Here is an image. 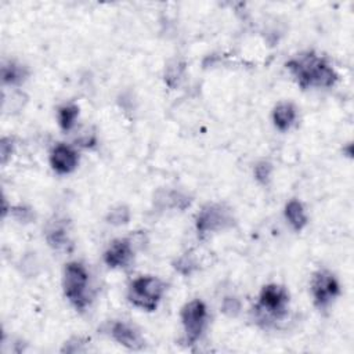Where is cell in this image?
<instances>
[{"instance_id": "cell-4", "label": "cell", "mask_w": 354, "mask_h": 354, "mask_svg": "<svg viewBox=\"0 0 354 354\" xmlns=\"http://www.w3.org/2000/svg\"><path fill=\"white\" fill-rule=\"evenodd\" d=\"M289 295L285 288L279 285H267L261 289L259 304L256 310L264 319H282L288 313Z\"/></svg>"}, {"instance_id": "cell-3", "label": "cell", "mask_w": 354, "mask_h": 354, "mask_svg": "<svg viewBox=\"0 0 354 354\" xmlns=\"http://www.w3.org/2000/svg\"><path fill=\"white\" fill-rule=\"evenodd\" d=\"M87 283L88 274L84 266L76 261L68 263L64 271V292L77 310H83L87 306Z\"/></svg>"}, {"instance_id": "cell-11", "label": "cell", "mask_w": 354, "mask_h": 354, "mask_svg": "<svg viewBox=\"0 0 354 354\" xmlns=\"http://www.w3.org/2000/svg\"><path fill=\"white\" fill-rule=\"evenodd\" d=\"M296 119V109L290 102H282L275 106L272 112V120L277 129L281 131L288 130Z\"/></svg>"}, {"instance_id": "cell-9", "label": "cell", "mask_w": 354, "mask_h": 354, "mask_svg": "<svg viewBox=\"0 0 354 354\" xmlns=\"http://www.w3.org/2000/svg\"><path fill=\"white\" fill-rule=\"evenodd\" d=\"M50 162L53 169L59 173V174H68L71 171H73L77 166L79 162V156L76 153V151H73L71 147L64 145V144H58L54 147L51 156H50Z\"/></svg>"}, {"instance_id": "cell-18", "label": "cell", "mask_w": 354, "mask_h": 354, "mask_svg": "<svg viewBox=\"0 0 354 354\" xmlns=\"http://www.w3.org/2000/svg\"><path fill=\"white\" fill-rule=\"evenodd\" d=\"M239 301L236 299H225L224 300V304H223V311L227 313L228 315H235L238 311H239Z\"/></svg>"}, {"instance_id": "cell-5", "label": "cell", "mask_w": 354, "mask_h": 354, "mask_svg": "<svg viewBox=\"0 0 354 354\" xmlns=\"http://www.w3.org/2000/svg\"><path fill=\"white\" fill-rule=\"evenodd\" d=\"M207 319V310L203 301L192 300L181 310V322L188 344H194L202 335Z\"/></svg>"}, {"instance_id": "cell-14", "label": "cell", "mask_w": 354, "mask_h": 354, "mask_svg": "<svg viewBox=\"0 0 354 354\" xmlns=\"http://www.w3.org/2000/svg\"><path fill=\"white\" fill-rule=\"evenodd\" d=\"M3 82L8 84H18L26 77V71L24 66L17 65L14 62H10L7 65H3Z\"/></svg>"}, {"instance_id": "cell-12", "label": "cell", "mask_w": 354, "mask_h": 354, "mask_svg": "<svg viewBox=\"0 0 354 354\" xmlns=\"http://www.w3.org/2000/svg\"><path fill=\"white\" fill-rule=\"evenodd\" d=\"M285 216H286L288 221L290 223V225L296 231L303 230L307 224V216H306V212L303 209V205L296 199H292L286 203Z\"/></svg>"}, {"instance_id": "cell-10", "label": "cell", "mask_w": 354, "mask_h": 354, "mask_svg": "<svg viewBox=\"0 0 354 354\" xmlns=\"http://www.w3.org/2000/svg\"><path fill=\"white\" fill-rule=\"evenodd\" d=\"M112 337L122 346L131 348V350H138L144 346V340L140 335L138 330H136L131 325L126 322H115L111 329Z\"/></svg>"}, {"instance_id": "cell-7", "label": "cell", "mask_w": 354, "mask_h": 354, "mask_svg": "<svg viewBox=\"0 0 354 354\" xmlns=\"http://www.w3.org/2000/svg\"><path fill=\"white\" fill-rule=\"evenodd\" d=\"M232 217L220 205H207L196 216V230L199 234L213 232L231 225Z\"/></svg>"}, {"instance_id": "cell-17", "label": "cell", "mask_w": 354, "mask_h": 354, "mask_svg": "<svg viewBox=\"0 0 354 354\" xmlns=\"http://www.w3.org/2000/svg\"><path fill=\"white\" fill-rule=\"evenodd\" d=\"M271 165L268 162H260L256 167H254V176L261 183V184H266L268 183L270 180V174H271Z\"/></svg>"}, {"instance_id": "cell-1", "label": "cell", "mask_w": 354, "mask_h": 354, "mask_svg": "<svg viewBox=\"0 0 354 354\" xmlns=\"http://www.w3.org/2000/svg\"><path fill=\"white\" fill-rule=\"evenodd\" d=\"M286 68L303 88L311 86L332 87L337 82V73L335 69L314 53H306L292 58L286 62Z\"/></svg>"}, {"instance_id": "cell-16", "label": "cell", "mask_w": 354, "mask_h": 354, "mask_svg": "<svg viewBox=\"0 0 354 354\" xmlns=\"http://www.w3.org/2000/svg\"><path fill=\"white\" fill-rule=\"evenodd\" d=\"M108 223L115 224V225H120V224H126L130 218V213L129 209L124 206H118L115 209H112L108 214Z\"/></svg>"}, {"instance_id": "cell-8", "label": "cell", "mask_w": 354, "mask_h": 354, "mask_svg": "<svg viewBox=\"0 0 354 354\" xmlns=\"http://www.w3.org/2000/svg\"><path fill=\"white\" fill-rule=\"evenodd\" d=\"M133 259V248L131 242L127 238L115 239L104 254V260L111 268L126 267Z\"/></svg>"}, {"instance_id": "cell-19", "label": "cell", "mask_w": 354, "mask_h": 354, "mask_svg": "<svg viewBox=\"0 0 354 354\" xmlns=\"http://www.w3.org/2000/svg\"><path fill=\"white\" fill-rule=\"evenodd\" d=\"M11 149H12L11 140L3 138V140H1V160H3V162L7 160V156H8V155H11Z\"/></svg>"}, {"instance_id": "cell-15", "label": "cell", "mask_w": 354, "mask_h": 354, "mask_svg": "<svg viewBox=\"0 0 354 354\" xmlns=\"http://www.w3.org/2000/svg\"><path fill=\"white\" fill-rule=\"evenodd\" d=\"M47 241H48L50 246H53V248H55V249L65 248V246L69 243L68 234H66L65 228L61 227V225H55V227H53L51 230H48V232H47Z\"/></svg>"}, {"instance_id": "cell-2", "label": "cell", "mask_w": 354, "mask_h": 354, "mask_svg": "<svg viewBox=\"0 0 354 354\" xmlns=\"http://www.w3.org/2000/svg\"><path fill=\"white\" fill-rule=\"evenodd\" d=\"M165 292L163 282L156 277H140L129 288V300L147 311H153Z\"/></svg>"}, {"instance_id": "cell-6", "label": "cell", "mask_w": 354, "mask_h": 354, "mask_svg": "<svg viewBox=\"0 0 354 354\" xmlns=\"http://www.w3.org/2000/svg\"><path fill=\"white\" fill-rule=\"evenodd\" d=\"M314 303L319 310L326 308L340 293V286L336 277L328 270H319L314 274L311 282Z\"/></svg>"}, {"instance_id": "cell-13", "label": "cell", "mask_w": 354, "mask_h": 354, "mask_svg": "<svg viewBox=\"0 0 354 354\" xmlns=\"http://www.w3.org/2000/svg\"><path fill=\"white\" fill-rule=\"evenodd\" d=\"M79 115V108L75 104H68V105H62L58 109V123L61 126L62 130H71L75 124V120Z\"/></svg>"}]
</instances>
